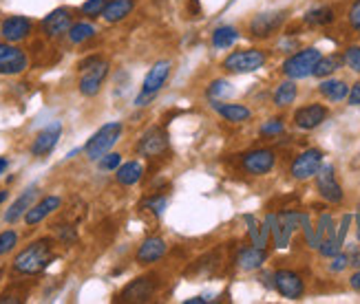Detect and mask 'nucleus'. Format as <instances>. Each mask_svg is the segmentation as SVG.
Returning <instances> with one entry per match:
<instances>
[{"instance_id":"1","label":"nucleus","mask_w":360,"mask_h":304,"mask_svg":"<svg viewBox=\"0 0 360 304\" xmlns=\"http://www.w3.org/2000/svg\"><path fill=\"white\" fill-rule=\"evenodd\" d=\"M53 258H56L53 241L51 238H40V241H34L15 256L13 271L20 276H38L53 263Z\"/></svg>"},{"instance_id":"2","label":"nucleus","mask_w":360,"mask_h":304,"mask_svg":"<svg viewBox=\"0 0 360 304\" xmlns=\"http://www.w3.org/2000/svg\"><path fill=\"white\" fill-rule=\"evenodd\" d=\"M77 69H80V82H77V88H80L84 98H96L108 75V62L102 60L100 55H91V58L82 60Z\"/></svg>"},{"instance_id":"3","label":"nucleus","mask_w":360,"mask_h":304,"mask_svg":"<svg viewBox=\"0 0 360 304\" xmlns=\"http://www.w3.org/2000/svg\"><path fill=\"white\" fill-rule=\"evenodd\" d=\"M170 71H173V62L170 60H160L153 64V69L146 73L144 77V84H142V91L135 98V106H148L155 98H158V93L164 88V84L168 82L170 77Z\"/></svg>"},{"instance_id":"4","label":"nucleus","mask_w":360,"mask_h":304,"mask_svg":"<svg viewBox=\"0 0 360 304\" xmlns=\"http://www.w3.org/2000/svg\"><path fill=\"white\" fill-rule=\"evenodd\" d=\"M122 131H124L122 121H108V124H104L100 131L89 139L86 146H84V152H86V157L91 159V161H98L100 157H104L106 152H111V148L115 146V143L120 141V137H122Z\"/></svg>"},{"instance_id":"5","label":"nucleus","mask_w":360,"mask_h":304,"mask_svg":"<svg viewBox=\"0 0 360 304\" xmlns=\"http://www.w3.org/2000/svg\"><path fill=\"white\" fill-rule=\"evenodd\" d=\"M321 51L314 49V46H309V49H303V51H296L294 55H290L285 62H283V73L290 77V79H303V77H309L314 73L316 64L321 60Z\"/></svg>"},{"instance_id":"6","label":"nucleus","mask_w":360,"mask_h":304,"mask_svg":"<svg viewBox=\"0 0 360 304\" xmlns=\"http://www.w3.org/2000/svg\"><path fill=\"white\" fill-rule=\"evenodd\" d=\"M268 62V55L261 49H241V51H232L224 60V69L228 73H255L263 69V64Z\"/></svg>"},{"instance_id":"7","label":"nucleus","mask_w":360,"mask_h":304,"mask_svg":"<svg viewBox=\"0 0 360 304\" xmlns=\"http://www.w3.org/2000/svg\"><path fill=\"white\" fill-rule=\"evenodd\" d=\"M158 286H160V280L158 276H139L135 278L133 282H129L124 289L120 291L117 296V302H148L153 300V296L158 293Z\"/></svg>"},{"instance_id":"8","label":"nucleus","mask_w":360,"mask_h":304,"mask_svg":"<svg viewBox=\"0 0 360 304\" xmlns=\"http://www.w3.org/2000/svg\"><path fill=\"white\" fill-rule=\"evenodd\" d=\"M270 220V232H272V241L278 249H285L290 245V238H292V232L296 230L301 220V214L296 212H283V214H268L265 216Z\"/></svg>"},{"instance_id":"9","label":"nucleus","mask_w":360,"mask_h":304,"mask_svg":"<svg viewBox=\"0 0 360 304\" xmlns=\"http://www.w3.org/2000/svg\"><path fill=\"white\" fill-rule=\"evenodd\" d=\"M285 15H288L285 11H263V13H257L255 18L250 20V27H248L250 36L259 38V40L274 36L276 31L283 27Z\"/></svg>"},{"instance_id":"10","label":"nucleus","mask_w":360,"mask_h":304,"mask_svg":"<svg viewBox=\"0 0 360 304\" xmlns=\"http://www.w3.org/2000/svg\"><path fill=\"white\" fill-rule=\"evenodd\" d=\"M321 166H323V152L319 148H309L294 159L290 174L296 181H307L311 177H316Z\"/></svg>"},{"instance_id":"11","label":"nucleus","mask_w":360,"mask_h":304,"mask_svg":"<svg viewBox=\"0 0 360 304\" xmlns=\"http://www.w3.org/2000/svg\"><path fill=\"white\" fill-rule=\"evenodd\" d=\"M272 284H274V289L283 298H288V300H299L305 293L303 278L296 274V271H290V269L274 271V274H272Z\"/></svg>"},{"instance_id":"12","label":"nucleus","mask_w":360,"mask_h":304,"mask_svg":"<svg viewBox=\"0 0 360 304\" xmlns=\"http://www.w3.org/2000/svg\"><path fill=\"white\" fill-rule=\"evenodd\" d=\"M166 150H168V133L164 131L162 126H150L137 141V152L142 157H146V159L160 157Z\"/></svg>"},{"instance_id":"13","label":"nucleus","mask_w":360,"mask_h":304,"mask_svg":"<svg viewBox=\"0 0 360 304\" xmlns=\"http://www.w3.org/2000/svg\"><path fill=\"white\" fill-rule=\"evenodd\" d=\"M29 67V58L13 42H0V75H18Z\"/></svg>"},{"instance_id":"14","label":"nucleus","mask_w":360,"mask_h":304,"mask_svg":"<svg viewBox=\"0 0 360 304\" xmlns=\"http://www.w3.org/2000/svg\"><path fill=\"white\" fill-rule=\"evenodd\" d=\"M276 164V154L270 148H259V150H250L241 159V168L252 174V177H263L268 174Z\"/></svg>"},{"instance_id":"15","label":"nucleus","mask_w":360,"mask_h":304,"mask_svg":"<svg viewBox=\"0 0 360 304\" xmlns=\"http://www.w3.org/2000/svg\"><path fill=\"white\" fill-rule=\"evenodd\" d=\"M316 190L327 203H340L342 201V187L336 181V172H334L332 164L319 168V172H316Z\"/></svg>"},{"instance_id":"16","label":"nucleus","mask_w":360,"mask_h":304,"mask_svg":"<svg viewBox=\"0 0 360 304\" xmlns=\"http://www.w3.org/2000/svg\"><path fill=\"white\" fill-rule=\"evenodd\" d=\"M62 135V124L60 121H51L46 128L38 133V137L31 143V154L34 157H46L51 154L53 148L58 146V139Z\"/></svg>"},{"instance_id":"17","label":"nucleus","mask_w":360,"mask_h":304,"mask_svg":"<svg viewBox=\"0 0 360 304\" xmlns=\"http://www.w3.org/2000/svg\"><path fill=\"white\" fill-rule=\"evenodd\" d=\"M73 25V15L69 9L60 7V9H53L49 15H44L42 20V31L46 38H60L62 34H69V29Z\"/></svg>"},{"instance_id":"18","label":"nucleus","mask_w":360,"mask_h":304,"mask_svg":"<svg viewBox=\"0 0 360 304\" xmlns=\"http://www.w3.org/2000/svg\"><path fill=\"white\" fill-rule=\"evenodd\" d=\"M327 115H330V110H327L323 104H309V106H303L294 113V124L296 128H301V131H314L319 128Z\"/></svg>"},{"instance_id":"19","label":"nucleus","mask_w":360,"mask_h":304,"mask_svg":"<svg viewBox=\"0 0 360 304\" xmlns=\"http://www.w3.org/2000/svg\"><path fill=\"white\" fill-rule=\"evenodd\" d=\"M31 27H34V22L25 18V15H9L0 25V36L7 42H20L31 34Z\"/></svg>"},{"instance_id":"20","label":"nucleus","mask_w":360,"mask_h":304,"mask_svg":"<svg viewBox=\"0 0 360 304\" xmlns=\"http://www.w3.org/2000/svg\"><path fill=\"white\" fill-rule=\"evenodd\" d=\"M164 253H166V241H164V238L162 236H150L142 245H139V249L135 253V260H137V265L146 267V265L162 260Z\"/></svg>"},{"instance_id":"21","label":"nucleus","mask_w":360,"mask_h":304,"mask_svg":"<svg viewBox=\"0 0 360 304\" xmlns=\"http://www.w3.org/2000/svg\"><path fill=\"white\" fill-rule=\"evenodd\" d=\"M60 205H62L60 197H44L40 203L29 207V212L25 214V223L27 225H38V223H42L49 214L60 210Z\"/></svg>"},{"instance_id":"22","label":"nucleus","mask_w":360,"mask_h":304,"mask_svg":"<svg viewBox=\"0 0 360 304\" xmlns=\"http://www.w3.org/2000/svg\"><path fill=\"white\" fill-rule=\"evenodd\" d=\"M265 258H268V253H265V249H259V247H241L237 258H234V263H237V267L241 271H255L259 267H263Z\"/></svg>"},{"instance_id":"23","label":"nucleus","mask_w":360,"mask_h":304,"mask_svg":"<svg viewBox=\"0 0 360 304\" xmlns=\"http://www.w3.org/2000/svg\"><path fill=\"white\" fill-rule=\"evenodd\" d=\"M212 108L230 124H243V121H248L250 117H252V110H250L248 106H243V104H224V102L214 100Z\"/></svg>"},{"instance_id":"24","label":"nucleus","mask_w":360,"mask_h":304,"mask_svg":"<svg viewBox=\"0 0 360 304\" xmlns=\"http://www.w3.org/2000/svg\"><path fill=\"white\" fill-rule=\"evenodd\" d=\"M36 197H38V190H36V187H29V190L25 192V194H20L18 199H15V201L11 203V207H9L7 214H5V220H7V223L20 220V218L29 212V207L34 205Z\"/></svg>"},{"instance_id":"25","label":"nucleus","mask_w":360,"mask_h":304,"mask_svg":"<svg viewBox=\"0 0 360 304\" xmlns=\"http://www.w3.org/2000/svg\"><path fill=\"white\" fill-rule=\"evenodd\" d=\"M135 9V0H108V5L102 13V18L106 22H122L127 15H131V11Z\"/></svg>"},{"instance_id":"26","label":"nucleus","mask_w":360,"mask_h":304,"mask_svg":"<svg viewBox=\"0 0 360 304\" xmlns=\"http://www.w3.org/2000/svg\"><path fill=\"white\" fill-rule=\"evenodd\" d=\"M144 174V168L139 161H129V164H122L117 170H115V181L124 187H131L135 183H139Z\"/></svg>"},{"instance_id":"27","label":"nucleus","mask_w":360,"mask_h":304,"mask_svg":"<svg viewBox=\"0 0 360 304\" xmlns=\"http://www.w3.org/2000/svg\"><path fill=\"white\" fill-rule=\"evenodd\" d=\"M319 91L323 98L330 102H342V100H347V95H349V86L342 82V79H323Z\"/></svg>"},{"instance_id":"28","label":"nucleus","mask_w":360,"mask_h":304,"mask_svg":"<svg viewBox=\"0 0 360 304\" xmlns=\"http://www.w3.org/2000/svg\"><path fill=\"white\" fill-rule=\"evenodd\" d=\"M237 40H239V29L237 27L224 25V27H217L212 31V46H214V49H228V46H232Z\"/></svg>"},{"instance_id":"29","label":"nucleus","mask_w":360,"mask_h":304,"mask_svg":"<svg viewBox=\"0 0 360 304\" xmlns=\"http://www.w3.org/2000/svg\"><path fill=\"white\" fill-rule=\"evenodd\" d=\"M296 95H299V88H296V82L294 79H285L283 84H278L276 91H274V104L278 108H285L290 104H294Z\"/></svg>"},{"instance_id":"30","label":"nucleus","mask_w":360,"mask_h":304,"mask_svg":"<svg viewBox=\"0 0 360 304\" xmlns=\"http://www.w3.org/2000/svg\"><path fill=\"white\" fill-rule=\"evenodd\" d=\"M334 22V9L332 7H316L305 13V25L309 27H325Z\"/></svg>"},{"instance_id":"31","label":"nucleus","mask_w":360,"mask_h":304,"mask_svg":"<svg viewBox=\"0 0 360 304\" xmlns=\"http://www.w3.org/2000/svg\"><path fill=\"white\" fill-rule=\"evenodd\" d=\"M93 36H96V27L89 25V22H75L69 29V40L73 44H82V42L91 40Z\"/></svg>"},{"instance_id":"32","label":"nucleus","mask_w":360,"mask_h":304,"mask_svg":"<svg viewBox=\"0 0 360 304\" xmlns=\"http://www.w3.org/2000/svg\"><path fill=\"white\" fill-rule=\"evenodd\" d=\"M345 62L342 58H338V55H327V58H321L319 60V64H316V69H314V73L311 75H316V77H330L334 71H338L340 69V64Z\"/></svg>"},{"instance_id":"33","label":"nucleus","mask_w":360,"mask_h":304,"mask_svg":"<svg viewBox=\"0 0 360 304\" xmlns=\"http://www.w3.org/2000/svg\"><path fill=\"white\" fill-rule=\"evenodd\" d=\"M166 207H168V197L160 194V197H150L146 201H142V210H148L150 214L155 216H162L166 212Z\"/></svg>"},{"instance_id":"34","label":"nucleus","mask_w":360,"mask_h":304,"mask_svg":"<svg viewBox=\"0 0 360 304\" xmlns=\"http://www.w3.org/2000/svg\"><path fill=\"white\" fill-rule=\"evenodd\" d=\"M230 93H232V88H230L228 79H214V82L206 91V95H208L210 100H221V98H226V95H230Z\"/></svg>"},{"instance_id":"35","label":"nucleus","mask_w":360,"mask_h":304,"mask_svg":"<svg viewBox=\"0 0 360 304\" xmlns=\"http://www.w3.org/2000/svg\"><path fill=\"white\" fill-rule=\"evenodd\" d=\"M106 5H108V0H86V3L80 7V11L84 15H89V18H98V15L104 13Z\"/></svg>"},{"instance_id":"36","label":"nucleus","mask_w":360,"mask_h":304,"mask_svg":"<svg viewBox=\"0 0 360 304\" xmlns=\"http://www.w3.org/2000/svg\"><path fill=\"white\" fill-rule=\"evenodd\" d=\"M98 164H100V168L106 170V172L117 170V168L122 166V154H120V152H106L104 157L98 159Z\"/></svg>"},{"instance_id":"37","label":"nucleus","mask_w":360,"mask_h":304,"mask_svg":"<svg viewBox=\"0 0 360 304\" xmlns=\"http://www.w3.org/2000/svg\"><path fill=\"white\" fill-rule=\"evenodd\" d=\"M15 243H18V234H15L13 230H7V232L0 234V256L9 253L15 247Z\"/></svg>"},{"instance_id":"38","label":"nucleus","mask_w":360,"mask_h":304,"mask_svg":"<svg viewBox=\"0 0 360 304\" xmlns=\"http://www.w3.org/2000/svg\"><path fill=\"white\" fill-rule=\"evenodd\" d=\"M342 60H345V64L352 71L360 73V46H349L345 55H342Z\"/></svg>"},{"instance_id":"39","label":"nucleus","mask_w":360,"mask_h":304,"mask_svg":"<svg viewBox=\"0 0 360 304\" xmlns=\"http://www.w3.org/2000/svg\"><path fill=\"white\" fill-rule=\"evenodd\" d=\"M263 137H276V135H281L283 133V121L281 119H270V121H265L263 126H261V131H259Z\"/></svg>"},{"instance_id":"40","label":"nucleus","mask_w":360,"mask_h":304,"mask_svg":"<svg viewBox=\"0 0 360 304\" xmlns=\"http://www.w3.org/2000/svg\"><path fill=\"white\" fill-rule=\"evenodd\" d=\"M349 267V253H336L332 256V263H330V271L332 274H340L342 269H347Z\"/></svg>"},{"instance_id":"41","label":"nucleus","mask_w":360,"mask_h":304,"mask_svg":"<svg viewBox=\"0 0 360 304\" xmlns=\"http://www.w3.org/2000/svg\"><path fill=\"white\" fill-rule=\"evenodd\" d=\"M56 232H58V238L62 243H73L75 238H77V234H75V227H71V225H56Z\"/></svg>"},{"instance_id":"42","label":"nucleus","mask_w":360,"mask_h":304,"mask_svg":"<svg viewBox=\"0 0 360 304\" xmlns=\"http://www.w3.org/2000/svg\"><path fill=\"white\" fill-rule=\"evenodd\" d=\"M349 27L360 34V0H354V5L349 7Z\"/></svg>"},{"instance_id":"43","label":"nucleus","mask_w":360,"mask_h":304,"mask_svg":"<svg viewBox=\"0 0 360 304\" xmlns=\"http://www.w3.org/2000/svg\"><path fill=\"white\" fill-rule=\"evenodd\" d=\"M347 102H349V106H360V82H356V84L349 88Z\"/></svg>"},{"instance_id":"44","label":"nucleus","mask_w":360,"mask_h":304,"mask_svg":"<svg viewBox=\"0 0 360 304\" xmlns=\"http://www.w3.org/2000/svg\"><path fill=\"white\" fill-rule=\"evenodd\" d=\"M206 302H212V296H197V298H188L184 304H206Z\"/></svg>"},{"instance_id":"45","label":"nucleus","mask_w":360,"mask_h":304,"mask_svg":"<svg viewBox=\"0 0 360 304\" xmlns=\"http://www.w3.org/2000/svg\"><path fill=\"white\" fill-rule=\"evenodd\" d=\"M349 265L360 269V249H354V251L349 253Z\"/></svg>"},{"instance_id":"46","label":"nucleus","mask_w":360,"mask_h":304,"mask_svg":"<svg viewBox=\"0 0 360 304\" xmlns=\"http://www.w3.org/2000/svg\"><path fill=\"white\" fill-rule=\"evenodd\" d=\"M349 284H352V289H356V291H360V269L356 271V274L352 276V280H349Z\"/></svg>"},{"instance_id":"47","label":"nucleus","mask_w":360,"mask_h":304,"mask_svg":"<svg viewBox=\"0 0 360 304\" xmlns=\"http://www.w3.org/2000/svg\"><path fill=\"white\" fill-rule=\"evenodd\" d=\"M7 168H9V161H7L5 157H0V174H3V172H5Z\"/></svg>"},{"instance_id":"48","label":"nucleus","mask_w":360,"mask_h":304,"mask_svg":"<svg viewBox=\"0 0 360 304\" xmlns=\"http://www.w3.org/2000/svg\"><path fill=\"white\" fill-rule=\"evenodd\" d=\"M191 9H193L195 15L199 13V0H191Z\"/></svg>"},{"instance_id":"49","label":"nucleus","mask_w":360,"mask_h":304,"mask_svg":"<svg viewBox=\"0 0 360 304\" xmlns=\"http://www.w3.org/2000/svg\"><path fill=\"white\" fill-rule=\"evenodd\" d=\"M7 197H9V192H7V190H0V203H5Z\"/></svg>"},{"instance_id":"50","label":"nucleus","mask_w":360,"mask_h":304,"mask_svg":"<svg viewBox=\"0 0 360 304\" xmlns=\"http://www.w3.org/2000/svg\"><path fill=\"white\" fill-rule=\"evenodd\" d=\"M358 243H360V216H358Z\"/></svg>"}]
</instances>
